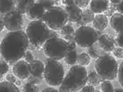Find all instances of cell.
Returning <instances> with one entry per match:
<instances>
[{
    "label": "cell",
    "mask_w": 123,
    "mask_h": 92,
    "mask_svg": "<svg viewBox=\"0 0 123 92\" xmlns=\"http://www.w3.org/2000/svg\"><path fill=\"white\" fill-rule=\"evenodd\" d=\"M30 44L28 36L22 30L9 31L0 44V51L3 58L9 65H14L24 56Z\"/></svg>",
    "instance_id": "cell-1"
},
{
    "label": "cell",
    "mask_w": 123,
    "mask_h": 92,
    "mask_svg": "<svg viewBox=\"0 0 123 92\" xmlns=\"http://www.w3.org/2000/svg\"><path fill=\"white\" fill-rule=\"evenodd\" d=\"M87 83V72L85 66L80 65H71V69L64 76L58 91H80Z\"/></svg>",
    "instance_id": "cell-2"
},
{
    "label": "cell",
    "mask_w": 123,
    "mask_h": 92,
    "mask_svg": "<svg viewBox=\"0 0 123 92\" xmlns=\"http://www.w3.org/2000/svg\"><path fill=\"white\" fill-rule=\"evenodd\" d=\"M95 72L104 79L108 80H114L118 76L119 65L113 56L106 53L96 59L95 63Z\"/></svg>",
    "instance_id": "cell-3"
},
{
    "label": "cell",
    "mask_w": 123,
    "mask_h": 92,
    "mask_svg": "<svg viewBox=\"0 0 123 92\" xmlns=\"http://www.w3.org/2000/svg\"><path fill=\"white\" fill-rule=\"evenodd\" d=\"M50 29L42 20H33L27 26L26 34L30 43L42 46L49 39Z\"/></svg>",
    "instance_id": "cell-4"
},
{
    "label": "cell",
    "mask_w": 123,
    "mask_h": 92,
    "mask_svg": "<svg viewBox=\"0 0 123 92\" xmlns=\"http://www.w3.org/2000/svg\"><path fill=\"white\" fill-rule=\"evenodd\" d=\"M65 76L63 65L58 60L48 58L45 65L44 79L46 83L52 87H59Z\"/></svg>",
    "instance_id": "cell-5"
},
{
    "label": "cell",
    "mask_w": 123,
    "mask_h": 92,
    "mask_svg": "<svg viewBox=\"0 0 123 92\" xmlns=\"http://www.w3.org/2000/svg\"><path fill=\"white\" fill-rule=\"evenodd\" d=\"M42 46L45 55L48 58L58 61L64 58L66 54L70 51L67 41L64 39H60L58 37L49 38Z\"/></svg>",
    "instance_id": "cell-6"
},
{
    "label": "cell",
    "mask_w": 123,
    "mask_h": 92,
    "mask_svg": "<svg viewBox=\"0 0 123 92\" xmlns=\"http://www.w3.org/2000/svg\"><path fill=\"white\" fill-rule=\"evenodd\" d=\"M41 20L49 27L50 30L54 31H61L62 28L68 22L65 10L57 6H54L46 10Z\"/></svg>",
    "instance_id": "cell-7"
},
{
    "label": "cell",
    "mask_w": 123,
    "mask_h": 92,
    "mask_svg": "<svg viewBox=\"0 0 123 92\" xmlns=\"http://www.w3.org/2000/svg\"><path fill=\"white\" fill-rule=\"evenodd\" d=\"M98 33L95 28L90 26H80L74 33V40L76 44L81 47L87 48L92 46L98 39Z\"/></svg>",
    "instance_id": "cell-8"
},
{
    "label": "cell",
    "mask_w": 123,
    "mask_h": 92,
    "mask_svg": "<svg viewBox=\"0 0 123 92\" xmlns=\"http://www.w3.org/2000/svg\"><path fill=\"white\" fill-rule=\"evenodd\" d=\"M5 28L9 31H15L22 30L23 24L22 13H20L16 8L6 13L4 15Z\"/></svg>",
    "instance_id": "cell-9"
},
{
    "label": "cell",
    "mask_w": 123,
    "mask_h": 92,
    "mask_svg": "<svg viewBox=\"0 0 123 92\" xmlns=\"http://www.w3.org/2000/svg\"><path fill=\"white\" fill-rule=\"evenodd\" d=\"M12 72L16 77H18L21 80H27L31 75V70H30V64L28 62L23 60H19L15 62L12 66Z\"/></svg>",
    "instance_id": "cell-10"
},
{
    "label": "cell",
    "mask_w": 123,
    "mask_h": 92,
    "mask_svg": "<svg viewBox=\"0 0 123 92\" xmlns=\"http://www.w3.org/2000/svg\"><path fill=\"white\" fill-rule=\"evenodd\" d=\"M64 10L65 12H66V13H67L68 21L69 22H77L82 17V13H83V11L75 3L69 5V6H66Z\"/></svg>",
    "instance_id": "cell-11"
},
{
    "label": "cell",
    "mask_w": 123,
    "mask_h": 92,
    "mask_svg": "<svg viewBox=\"0 0 123 92\" xmlns=\"http://www.w3.org/2000/svg\"><path fill=\"white\" fill-rule=\"evenodd\" d=\"M97 43L105 52H111L115 47V39L108 34H101L98 37Z\"/></svg>",
    "instance_id": "cell-12"
},
{
    "label": "cell",
    "mask_w": 123,
    "mask_h": 92,
    "mask_svg": "<svg viewBox=\"0 0 123 92\" xmlns=\"http://www.w3.org/2000/svg\"><path fill=\"white\" fill-rule=\"evenodd\" d=\"M45 12H46L45 8L39 3L37 2L29 7L26 13H27V16L29 18L33 21V20H41Z\"/></svg>",
    "instance_id": "cell-13"
},
{
    "label": "cell",
    "mask_w": 123,
    "mask_h": 92,
    "mask_svg": "<svg viewBox=\"0 0 123 92\" xmlns=\"http://www.w3.org/2000/svg\"><path fill=\"white\" fill-rule=\"evenodd\" d=\"M30 70H31V75L38 78L40 80L44 79L45 65L40 60L34 59L31 63H30Z\"/></svg>",
    "instance_id": "cell-14"
},
{
    "label": "cell",
    "mask_w": 123,
    "mask_h": 92,
    "mask_svg": "<svg viewBox=\"0 0 123 92\" xmlns=\"http://www.w3.org/2000/svg\"><path fill=\"white\" fill-rule=\"evenodd\" d=\"M110 0H91L90 9L95 13H103L108 9Z\"/></svg>",
    "instance_id": "cell-15"
},
{
    "label": "cell",
    "mask_w": 123,
    "mask_h": 92,
    "mask_svg": "<svg viewBox=\"0 0 123 92\" xmlns=\"http://www.w3.org/2000/svg\"><path fill=\"white\" fill-rule=\"evenodd\" d=\"M108 17L105 14L103 13H96V15H95V18L93 20V26L96 31H102L108 26Z\"/></svg>",
    "instance_id": "cell-16"
},
{
    "label": "cell",
    "mask_w": 123,
    "mask_h": 92,
    "mask_svg": "<svg viewBox=\"0 0 123 92\" xmlns=\"http://www.w3.org/2000/svg\"><path fill=\"white\" fill-rule=\"evenodd\" d=\"M110 24L116 32L123 31V14L121 13H114L111 16Z\"/></svg>",
    "instance_id": "cell-17"
},
{
    "label": "cell",
    "mask_w": 123,
    "mask_h": 92,
    "mask_svg": "<svg viewBox=\"0 0 123 92\" xmlns=\"http://www.w3.org/2000/svg\"><path fill=\"white\" fill-rule=\"evenodd\" d=\"M95 18V13L93 12L91 9H85L82 13V17L80 20H79L76 24H77L78 27H80V26H85V25H87L88 23L93 22V20Z\"/></svg>",
    "instance_id": "cell-18"
},
{
    "label": "cell",
    "mask_w": 123,
    "mask_h": 92,
    "mask_svg": "<svg viewBox=\"0 0 123 92\" xmlns=\"http://www.w3.org/2000/svg\"><path fill=\"white\" fill-rule=\"evenodd\" d=\"M106 53H108V52H105V50L99 46L98 43H97V41H96L94 45L90 46L89 47H87V54L89 55V56L91 58L97 59L98 57L104 55L105 54H106Z\"/></svg>",
    "instance_id": "cell-19"
},
{
    "label": "cell",
    "mask_w": 123,
    "mask_h": 92,
    "mask_svg": "<svg viewBox=\"0 0 123 92\" xmlns=\"http://www.w3.org/2000/svg\"><path fill=\"white\" fill-rule=\"evenodd\" d=\"M13 8H15V0H0V15H5Z\"/></svg>",
    "instance_id": "cell-20"
},
{
    "label": "cell",
    "mask_w": 123,
    "mask_h": 92,
    "mask_svg": "<svg viewBox=\"0 0 123 92\" xmlns=\"http://www.w3.org/2000/svg\"><path fill=\"white\" fill-rule=\"evenodd\" d=\"M35 3V0H15V8L20 13H26L29 7Z\"/></svg>",
    "instance_id": "cell-21"
},
{
    "label": "cell",
    "mask_w": 123,
    "mask_h": 92,
    "mask_svg": "<svg viewBox=\"0 0 123 92\" xmlns=\"http://www.w3.org/2000/svg\"><path fill=\"white\" fill-rule=\"evenodd\" d=\"M19 87L8 80L0 81V92H19Z\"/></svg>",
    "instance_id": "cell-22"
},
{
    "label": "cell",
    "mask_w": 123,
    "mask_h": 92,
    "mask_svg": "<svg viewBox=\"0 0 123 92\" xmlns=\"http://www.w3.org/2000/svg\"><path fill=\"white\" fill-rule=\"evenodd\" d=\"M105 80L99 75L96 72H90L89 73H87V83H89L92 86H98L99 84Z\"/></svg>",
    "instance_id": "cell-23"
},
{
    "label": "cell",
    "mask_w": 123,
    "mask_h": 92,
    "mask_svg": "<svg viewBox=\"0 0 123 92\" xmlns=\"http://www.w3.org/2000/svg\"><path fill=\"white\" fill-rule=\"evenodd\" d=\"M77 57H78L77 50L76 49L70 50L64 56V61L67 65H76V63H77Z\"/></svg>",
    "instance_id": "cell-24"
},
{
    "label": "cell",
    "mask_w": 123,
    "mask_h": 92,
    "mask_svg": "<svg viewBox=\"0 0 123 92\" xmlns=\"http://www.w3.org/2000/svg\"><path fill=\"white\" fill-rule=\"evenodd\" d=\"M90 58L91 57L87 53H80V55H78L77 57L78 65H82V66H86L90 64Z\"/></svg>",
    "instance_id": "cell-25"
},
{
    "label": "cell",
    "mask_w": 123,
    "mask_h": 92,
    "mask_svg": "<svg viewBox=\"0 0 123 92\" xmlns=\"http://www.w3.org/2000/svg\"><path fill=\"white\" fill-rule=\"evenodd\" d=\"M74 33H75V31H74L73 27L71 25L67 24V23L62 28L61 30V34L63 37H65V36H74Z\"/></svg>",
    "instance_id": "cell-26"
},
{
    "label": "cell",
    "mask_w": 123,
    "mask_h": 92,
    "mask_svg": "<svg viewBox=\"0 0 123 92\" xmlns=\"http://www.w3.org/2000/svg\"><path fill=\"white\" fill-rule=\"evenodd\" d=\"M113 86L111 84V80H105L101 82V90L104 92H112L113 91Z\"/></svg>",
    "instance_id": "cell-27"
},
{
    "label": "cell",
    "mask_w": 123,
    "mask_h": 92,
    "mask_svg": "<svg viewBox=\"0 0 123 92\" xmlns=\"http://www.w3.org/2000/svg\"><path fill=\"white\" fill-rule=\"evenodd\" d=\"M22 91L24 92H37L39 91V89L37 88L36 84L31 82H27L24 84V86L22 88Z\"/></svg>",
    "instance_id": "cell-28"
},
{
    "label": "cell",
    "mask_w": 123,
    "mask_h": 92,
    "mask_svg": "<svg viewBox=\"0 0 123 92\" xmlns=\"http://www.w3.org/2000/svg\"><path fill=\"white\" fill-rule=\"evenodd\" d=\"M9 71V64L6 60H0V74L5 75Z\"/></svg>",
    "instance_id": "cell-29"
},
{
    "label": "cell",
    "mask_w": 123,
    "mask_h": 92,
    "mask_svg": "<svg viewBox=\"0 0 123 92\" xmlns=\"http://www.w3.org/2000/svg\"><path fill=\"white\" fill-rule=\"evenodd\" d=\"M37 3H39L41 6H43L46 11L55 6V1L54 0H38Z\"/></svg>",
    "instance_id": "cell-30"
},
{
    "label": "cell",
    "mask_w": 123,
    "mask_h": 92,
    "mask_svg": "<svg viewBox=\"0 0 123 92\" xmlns=\"http://www.w3.org/2000/svg\"><path fill=\"white\" fill-rule=\"evenodd\" d=\"M116 8H117V5L112 4V3L110 4V6H109V7H108V9L105 12V14L107 16V17H111L114 13H115V11H117Z\"/></svg>",
    "instance_id": "cell-31"
},
{
    "label": "cell",
    "mask_w": 123,
    "mask_h": 92,
    "mask_svg": "<svg viewBox=\"0 0 123 92\" xmlns=\"http://www.w3.org/2000/svg\"><path fill=\"white\" fill-rule=\"evenodd\" d=\"M115 45L123 48V31L118 32V35L115 39Z\"/></svg>",
    "instance_id": "cell-32"
},
{
    "label": "cell",
    "mask_w": 123,
    "mask_h": 92,
    "mask_svg": "<svg viewBox=\"0 0 123 92\" xmlns=\"http://www.w3.org/2000/svg\"><path fill=\"white\" fill-rule=\"evenodd\" d=\"M112 54L117 58H123V48L120 46L114 47L113 50H112Z\"/></svg>",
    "instance_id": "cell-33"
},
{
    "label": "cell",
    "mask_w": 123,
    "mask_h": 92,
    "mask_svg": "<svg viewBox=\"0 0 123 92\" xmlns=\"http://www.w3.org/2000/svg\"><path fill=\"white\" fill-rule=\"evenodd\" d=\"M90 0H74V3L76 4L79 7L82 8H86V6L89 5Z\"/></svg>",
    "instance_id": "cell-34"
},
{
    "label": "cell",
    "mask_w": 123,
    "mask_h": 92,
    "mask_svg": "<svg viewBox=\"0 0 123 92\" xmlns=\"http://www.w3.org/2000/svg\"><path fill=\"white\" fill-rule=\"evenodd\" d=\"M118 77H119V81H120V85L123 88V62H121L119 70H118Z\"/></svg>",
    "instance_id": "cell-35"
},
{
    "label": "cell",
    "mask_w": 123,
    "mask_h": 92,
    "mask_svg": "<svg viewBox=\"0 0 123 92\" xmlns=\"http://www.w3.org/2000/svg\"><path fill=\"white\" fill-rule=\"evenodd\" d=\"M23 57L25 58V61L28 62L29 64L31 63V62L34 60V56H33V55H32V53L31 52V50H27V51L25 52Z\"/></svg>",
    "instance_id": "cell-36"
},
{
    "label": "cell",
    "mask_w": 123,
    "mask_h": 92,
    "mask_svg": "<svg viewBox=\"0 0 123 92\" xmlns=\"http://www.w3.org/2000/svg\"><path fill=\"white\" fill-rule=\"evenodd\" d=\"M27 81H28V82L33 83V84H36V85H37V84L41 83L42 80H40V79H38V78H36V77L32 76V75H30V76L27 78Z\"/></svg>",
    "instance_id": "cell-37"
},
{
    "label": "cell",
    "mask_w": 123,
    "mask_h": 92,
    "mask_svg": "<svg viewBox=\"0 0 123 92\" xmlns=\"http://www.w3.org/2000/svg\"><path fill=\"white\" fill-rule=\"evenodd\" d=\"M80 91L81 92H95L96 91L95 89V86H92V85H85V86L80 89Z\"/></svg>",
    "instance_id": "cell-38"
},
{
    "label": "cell",
    "mask_w": 123,
    "mask_h": 92,
    "mask_svg": "<svg viewBox=\"0 0 123 92\" xmlns=\"http://www.w3.org/2000/svg\"><path fill=\"white\" fill-rule=\"evenodd\" d=\"M15 75L13 74H11V73H9V74H7L6 76V80H8V81H10V82H12V83H14L15 84V82H16V78H15Z\"/></svg>",
    "instance_id": "cell-39"
},
{
    "label": "cell",
    "mask_w": 123,
    "mask_h": 92,
    "mask_svg": "<svg viewBox=\"0 0 123 92\" xmlns=\"http://www.w3.org/2000/svg\"><path fill=\"white\" fill-rule=\"evenodd\" d=\"M67 43H68V46H69L70 50H74V49H76V41H75L74 39L68 40Z\"/></svg>",
    "instance_id": "cell-40"
},
{
    "label": "cell",
    "mask_w": 123,
    "mask_h": 92,
    "mask_svg": "<svg viewBox=\"0 0 123 92\" xmlns=\"http://www.w3.org/2000/svg\"><path fill=\"white\" fill-rule=\"evenodd\" d=\"M42 92H58L57 89H55V88L51 87H47V88H45V89L42 90Z\"/></svg>",
    "instance_id": "cell-41"
},
{
    "label": "cell",
    "mask_w": 123,
    "mask_h": 92,
    "mask_svg": "<svg viewBox=\"0 0 123 92\" xmlns=\"http://www.w3.org/2000/svg\"><path fill=\"white\" fill-rule=\"evenodd\" d=\"M40 48H41V46H35V45H33V44H31V43L29 44V46H28L29 50H39Z\"/></svg>",
    "instance_id": "cell-42"
},
{
    "label": "cell",
    "mask_w": 123,
    "mask_h": 92,
    "mask_svg": "<svg viewBox=\"0 0 123 92\" xmlns=\"http://www.w3.org/2000/svg\"><path fill=\"white\" fill-rule=\"evenodd\" d=\"M116 9H117L118 12L121 13L123 14V0H121L120 3L119 4V5H117V8H116Z\"/></svg>",
    "instance_id": "cell-43"
},
{
    "label": "cell",
    "mask_w": 123,
    "mask_h": 92,
    "mask_svg": "<svg viewBox=\"0 0 123 92\" xmlns=\"http://www.w3.org/2000/svg\"><path fill=\"white\" fill-rule=\"evenodd\" d=\"M5 28V22H4V15L0 16V32L3 31Z\"/></svg>",
    "instance_id": "cell-44"
},
{
    "label": "cell",
    "mask_w": 123,
    "mask_h": 92,
    "mask_svg": "<svg viewBox=\"0 0 123 92\" xmlns=\"http://www.w3.org/2000/svg\"><path fill=\"white\" fill-rule=\"evenodd\" d=\"M56 37H58V34L56 33L55 31H54V30H50L49 38H56Z\"/></svg>",
    "instance_id": "cell-45"
},
{
    "label": "cell",
    "mask_w": 123,
    "mask_h": 92,
    "mask_svg": "<svg viewBox=\"0 0 123 92\" xmlns=\"http://www.w3.org/2000/svg\"><path fill=\"white\" fill-rule=\"evenodd\" d=\"M63 5H66V6H69V5H71V4H74V0H63L62 1Z\"/></svg>",
    "instance_id": "cell-46"
},
{
    "label": "cell",
    "mask_w": 123,
    "mask_h": 92,
    "mask_svg": "<svg viewBox=\"0 0 123 92\" xmlns=\"http://www.w3.org/2000/svg\"><path fill=\"white\" fill-rule=\"evenodd\" d=\"M64 39L66 40V41H68V40H71V39H74V36H65Z\"/></svg>",
    "instance_id": "cell-47"
},
{
    "label": "cell",
    "mask_w": 123,
    "mask_h": 92,
    "mask_svg": "<svg viewBox=\"0 0 123 92\" xmlns=\"http://www.w3.org/2000/svg\"><path fill=\"white\" fill-rule=\"evenodd\" d=\"M110 1H111V3H112V4L119 5V4L120 3V1H121V0H110Z\"/></svg>",
    "instance_id": "cell-48"
},
{
    "label": "cell",
    "mask_w": 123,
    "mask_h": 92,
    "mask_svg": "<svg viewBox=\"0 0 123 92\" xmlns=\"http://www.w3.org/2000/svg\"><path fill=\"white\" fill-rule=\"evenodd\" d=\"M21 84H22V81H21V79L20 80H16V82H15V85L16 86H21Z\"/></svg>",
    "instance_id": "cell-49"
},
{
    "label": "cell",
    "mask_w": 123,
    "mask_h": 92,
    "mask_svg": "<svg viewBox=\"0 0 123 92\" xmlns=\"http://www.w3.org/2000/svg\"><path fill=\"white\" fill-rule=\"evenodd\" d=\"M113 91H115V92H123V88H118V89H113Z\"/></svg>",
    "instance_id": "cell-50"
},
{
    "label": "cell",
    "mask_w": 123,
    "mask_h": 92,
    "mask_svg": "<svg viewBox=\"0 0 123 92\" xmlns=\"http://www.w3.org/2000/svg\"><path fill=\"white\" fill-rule=\"evenodd\" d=\"M3 76L4 75H1V74H0V81H2V80H3Z\"/></svg>",
    "instance_id": "cell-51"
},
{
    "label": "cell",
    "mask_w": 123,
    "mask_h": 92,
    "mask_svg": "<svg viewBox=\"0 0 123 92\" xmlns=\"http://www.w3.org/2000/svg\"><path fill=\"white\" fill-rule=\"evenodd\" d=\"M1 41H2V39H1V38H0V44H1Z\"/></svg>",
    "instance_id": "cell-52"
},
{
    "label": "cell",
    "mask_w": 123,
    "mask_h": 92,
    "mask_svg": "<svg viewBox=\"0 0 123 92\" xmlns=\"http://www.w3.org/2000/svg\"><path fill=\"white\" fill-rule=\"evenodd\" d=\"M0 55H1V51H0Z\"/></svg>",
    "instance_id": "cell-53"
},
{
    "label": "cell",
    "mask_w": 123,
    "mask_h": 92,
    "mask_svg": "<svg viewBox=\"0 0 123 92\" xmlns=\"http://www.w3.org/2000/svg\"><path fill=\"white\" fill-rule=\"evenodd\" d=\"M60 1H63V0H60Z\"/></svg>",
    "instance_id": "cell-54"
}]
</instances>
